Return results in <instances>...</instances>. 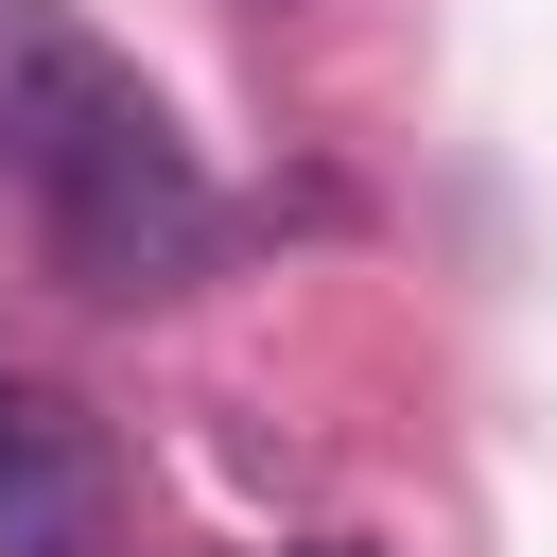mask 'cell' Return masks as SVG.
<instances>
[{"label":"cell","mask_w":557,"mask_h":557,"mask_svg":"<svg viewBox=\"0 0 557 557\" xmlns=\"http://www.w3.org/2000/svg\"><path fill=\"white\" fill-rule=\"evenodd\" d=\"M0 174H17L70 296H174L226 244V191L174 139V104L52 0H0Z\"/></svg>","instance_id":"6da1fadb"},{"label":"cell","mask_w":557,"mask_h":557,"mask_svg":"<svg viewBox=\"0 0 557 557\" xmlns=\"http://www.w3.org/2000/svg\"><path fill=\"white\" fill-rule=\"evenodd\" d=\"M0 557H122V453L35 366H0Z\"/></svg>","instance_id":"7a4b0ae2"},{"label":"cell","mask_w":557,"mask_h":557,"mask_svg":"<svg viewBox=\"0 0 557 557\" xmlns=\"http://www.w3.org/2000/svg\"><path fill=\"white\" fill-rule=\"evenodd\" d=\"M296 557H366V540H296Z\"/></svg>","instance_id":"3957f363"}]
</instances>
